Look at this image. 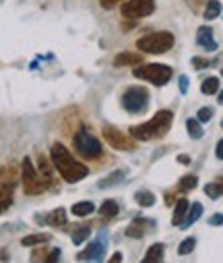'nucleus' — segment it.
Masks as SVG:
<instances>
[{"mask_svg": "<svg viewBox=\"0 0 223 263\" xmlns=\"http://www.w3.org/2000/svg\"><path fill=\"white\" fill-rule=\"evenodd\" d=\"M50 160L54 164V168L58 170V174L66 180V182H79L83 180L89 170L87 166H83L79 160H74L72 154H68V149L62 143H54L50 149Z\"/></svg>", "mask_w": 223, "mask_h": 263, "instance_id": "nucleus-1", "label": "nucleus"}, {"mask_svg": "<svg viewBox=\"0 0 223 263\" xmlns=\"http://www.w3.org/2000/svg\"><path fill=\"white\" fill-rule=\"evenodd\" d=\"M172 120H174V114H172L170 110H159L149 122L130 126V137H134V139H138V141L159 139V137H164L168 130H170Z\"/></svg>", "mask_w": 223, "mask_h": 263, "instance_id": "nucleus-2", "label": "nucleus"}, {"mask_svg": "<svg viewBox=\"0 0 223 263\" xmlns=\"http://www.w3.org/2000/svg\"><path fill=\"white\" fill-rule=\"evenodd\" d=\"M21 176H23V189H25V195H39L48 189V178L42 174L39 176V170H35L33 162L29 158H23V164H21Z\"/></svg>", "mask_w": 223, "mask_h": 263, "instance_id": "nucleus-3", "label": "nucleus"}, {"mask_svg": "<svg viewBox=\"0 0 223 263\" xmlns=\"http://www.w3.org/2000/svg\"><path fill=\"white\" fill-rule=\"evenodd\" d=\"M172 46H174V35L170 31L149 33L136 42V48L145 54H161V52H168Z\"/></svg>", "mask_w": 223, "mask_h": 263, "instance_id": "nucleus-4", "label": "nucleus"}, {"mask_svg": "<svg viewBox=\"0 0 223 263\" xmlns=\"http://www.w3.org/2000/svg\"><path fill=\"white\" fill-rule=\"evenodd\" d=\"M132 73H134V77L145 79V81L153 83V85H157V87L166 85V83L172 79V69L168 67V64H159V62L145 64V67H136Z\"/></svg>", "mask_w": 223, "mask_h": 263, "instance_id": "nucleus-5", "label": "nucleus"}, {"mask_svg": "<svg viewBox=\"0 0 223 263\" xmlns=\"http://www.w3.org/2000/svg\"><path fill=\"white\" fill-rule=\"evenodd\" d=\"M74 149H77L85 160H99L104 154L102 143L93 135H89L87 130H79L77 133V137H74Z\"/></svg>", "mask_w": 223, "mask_h": 263, "instance_id": "nucleus-6", "label": "nucleus"}, {"mask_svg": "<svg viewBox=\"0 0 223 263\" xmlns=\"http://www.w3.org/2000/svg\"><path fill=\"white\" fill-rule=\"evenodd\" d=\"M122 106L130 114L145 112L147 106H149V93H147V89L145 87H128L122 93Z\"/></svg>", "mask_w": 223, "mask_h": 263, "instance_id": "nucleus-7", "label": "nucleus"}, {"mask_svg": "<svg viewBox=\"0 0 223 263\" xmlns=\"http://www.w3.org/2000/svg\"><path fill=\"white\" fill-rule=\"evenodd\" d=\"M155 11V0H126L122 5V15L126 19H143Z\"/></svg>", "mask_w": 223, "mask_h": 263, "instance_id": "nucleus-8", "label": "nucleus"}, {"mask_svg": "<svg viewBox=\"0 0 223 263\" xmlns=\"http://www.w3.org/2000/svg\"><path fill=\"white\" fill-rule=\"evenodd\" d=\"M104 137H106V141H108L114 149H120V152H132V149L136 147L134 137L124 135L122 130H118L116 126H104Z\"/></svg>", "mask_w": 223, "mask_h": 263, "instance_id": "nucleus-9", "label": "nucleus"}, {"mask_svg": "<svg viewBox=\"0 0 223 263\" xmlns=\"http://www.w3.org/2000/svg\"><path fill=\"white\" fill-rule=\"evenodd\" d=\"M106 253V238L91 242L83 253H77V261H102Z\"/></svg>", "mask_w": 223, "mask_h": 263, "instance_id": "nucleus-10", "label": "nucleus"}, {"mask_svg": "<svg viewBox=\"0 0 223 263\" xmlns=\"http://www.w3.org/2000/svg\"><path fill=\"white\" fill-rule=\"evenodd\" d=\"M196 44H198L200 48H205L207 52L217 50V42L213 40V29L207 27V25L198 27V31H196Z\"/></svg>", "mask_w": 223, "mask_h": 263, "instance_id": "nucleus-11", "label": "nucleus"}, {"mask_svg": "<svg viewBox=\"0 0 223 263\" xmlns=\"http://www.w3.org/2000/svg\"><path fill=\"white\" fill-rule=\"evenodd\" d=\"M143 62V56L140 54H134V52H120L116 58H114V67H136V64Z\"/></svg>", "mask_w": 223, "mask_h": 263, "instance_id": "nucleus-12", "label": "nucleus"}, {"mask_svg": "<svg viewBox=\"0 0 223 263\" xmlns=\"http://www.w3.org/2000/svg\"><path fill=\"white\" fill-rule=\"evenodd\" d=\"M188 210H190V201L188 199H178L176 201V210H174V226H180L182 222H184V218H186V214H188Z\"/></svg>", "mask_w": 223, "mask_h": 263, "instance_id": "nucleus-13", "label": "nucleus"}, {"mask_svg": "<svg viewBox=\"0 0 223 263\" xmlns=\"http://www.w3.org/2000/svg\"><path fill=\"white\" fill-rule=\"evenodd\" d=\"M200 216H202V205H200L198 201H194V203L190 205V210H188V214H186L184 222L180 224V228H190V226H192Z\"/></svg>", "mask_w": 223, "mask_h": 263, "instance_id": "nucleus-14", "label": "nucleus"}, {"mask_svg": "<svg viewBox=\"0 0 223 263\" xmlns=\"http://www.w3.org/2000/svg\"><path fill=\"white\" fill-rule=\"evenodd\" d=\"M64 222H66V212H64V208H56V210H52L50 214H46V220H44L42 224L64 226Z\"/></svg>", "mask_w": 223, "mask_h": 263, "instance_id": "nucleus-15", "label": "nucleus"}, {"mask_svg": "<svg viewBox=\"0 0 223 263\" xmlns=\"http://www.w3.org/2000/svg\"><path fill=\"white\" fill-rule=\"evenodd\" d=\"M164 245L161 242H155V245H151L149 247V251H147V255H145V263H159L161 259H164Z\"/></svg>", "mask_w": 223, "mask_h": 263, "instance_id": "nucleus-16", "label": "nucleus"}, {"mask_svg": "<svg viewBox=\"0 0 223 263\" xmlns=\"http://www.w3.org/2000/svg\"><path fill=\"white\" fill-rule=\"evenodd\" d=\"M13 203V186L9 184H0V214L7 212Z\"/></svg>", "mask_w": 223, "mask_h": 263, "instance_id": "nucleus-17", "label": "nucleus"}, {"mask_svg": "<svg viewBox=\"0 0 223 263\" xmlns=\"http://www.w3.org/2000/svg\"><path fill=\"white\" fill-rule=\"evenodd\" d=\"M19 178V170L15 166H7L5 170H0V184H9L13 186Z\"/></svg>", "mask_w": 223, "mask_h": 263, "instance_id": "nucleus-18", "label": "nucleus"}, {"mask_svg": "<svg viewBox=\"0 0 223 263\" xmlns=\"http://www.w3.org/2000/svg\"><path fill=\"white\" fill-rule=\"evenodd\" d=\"M205 195L211 197V199H217V197L223 195V176H219L215 182L205 184Z\"/></svg>", "mask_w": 223, "mask_h": 263, "instance_id": "nucleus-19", "label": "nucleus"}, {"mask_svg": "<svg viewBox=\"0 0 223 263\" xmlns=\"http://www.w3.org/2000/svg\"><path fill=\"white\" fill-rule=\"evenodd\" d=\"M77 218H83V216H89V214H93L95 212V205L91 203V201H79V203H74L72 205V210H70Z\"/></svg>", "mask_w": 223, "mask_h": 263, "instance_id": "nucleus-20", "label": "nucleus"}, {"mask_svg": "<svg viewBox=\"0 0 223 263\" xmlns=\"http://www.w3.org/2000/svg\"><path fill=\"white\" fill-rule=\"evenodd\" d=\"M219 15H221V3H219V0H209V3L205 5L202 17H205L207 21H211V19H215V17H219Z\"/></svg>", "mask_w": 223, "mask_h": 263, "instance_id": "nucleus-21", "label": "nucleus"}, {"mask_svg": "<svg viewBox=\"0 0 223 263\" xmlns=\"http://www.w3.org/2000/svg\"><path fill=\"white\" fill-rule=\"evenodd\" d=\"M143 234H145V220L143 218H136L126 228V236H130V238H143Z\"/></svg>", "mask_w": 223, "mask_h": 263, "instance_id": "nucleus-22", "label": "nucleus"}, {"mask_svg": "<svg viewBox=\"0 0 223 263\" xmlns=\"http://www.w3.org/2000/svg\"><path fill=\"white\" fill-rule=\"evenodd\" d=\"M134 199H136V203H138L140 208H151V205H155V195H153L151 191H138V193L134 195Z\"/></svg>", "mask_w": 223, "mask_h": 263, "instance_id": "nucleus-23", "label": "nucleus"}, {"mask_svg": "<svg viewBox=\"0 0 223 263\" xmlns=\"http://www.w3.org/2000/svg\"><path fill=\"white\" fill-rule=\"evenodd\" d=\"M118 212H120V208H118V203L112 201V199L104 201L102 208H99V216H102V218H114Z\"/></svg>", "mask_w": 223, "mask_h": 263, "instance_id": "nucleus-24", "label": "nucleus"}, {"mask_svg": "<svg viewBox=\"0 0 223 263\" xmlns=\"http://www.w3.org/2000/svg\"><path fill=\"white\" fill-rule=\"evenodd\" d=\"M186 128H188V135L192 139H200L202 137V126H200V120L198 118H188L186 120Z\"/></svg>", "mask_w": 223, "mask_h": 263, "instance_id": "nucleus-25", "label": "nucleus"}, {"mask_svg": "<svg viewBox=\"0 0 223 263\" xmlns=\"http://www.w3.org/2000/svg\"><path fill=\"white\" fill-rule=\"evenodd\" d=\"M200 91H202L205 96H215V93L219 91V79H217V77H209V79H205L202 85H200Z\"/></svg>", "mask_w": 223, "mask_h": 263, "instance_id": "nucleus-26", "label": "nucleus"}, {"mask_svg": "<svg viewBox=\"0 0 223 263\" xmlns=\"http://www.w3.org/2000/svg\"><path fill=\"white\" fill-rule=\"evenodd\" d=\"M48 240H50L48 234H29V236H25V238L21 240V245H23V247H33V245H44V242H48Z\"/></svg>", "mask_w": 223, "mask_h": 263, "instance_id": "nucleus-27", "label": "nucleus"}, {"mask_svg": "<svg viewBox=\"0 0 223 263\" xmlns=\"http://www.w3.org/2000/svg\"><path fill=\"white\" fill-rule=\"evenodd\" d=\"M196 184H198V178H196L194 174H188V176L180 178V182H178V189L186 193V191H192V189H194Z\"/></svg>", "mask_w": 223, "mask_h": 263, "instance_id": "nucleus-28", "label": "nucleus"}, {"mask_svg": "<svg viewBox=\"0 0 223 263\" xmlns=\"http://www.w3.org/2000/svg\"><path fill=\"white\" fill-rule=\"evenodd\" d=\"M194 247H196V238H194V236H190V238H186V240H182V242H180L178 253H180V255H190V253L194 251Z\"/></svg>", "mask_w": 223, "mask_h": 263, "instance_id": "nucleus-29", "label": "nucleus"}, {"mask_svg": "<svg viewBox=\"0 0 223 263\" xmlns=\"http://www.w3.org/2000/svg\"><path fill=\"white\" fill-rule=\"evenodd\" d=\"M89 234H91V230L85 226V228H81V230H77V232L72 234V242H74V245H81V242H85V240H87V236H89Z\"/></svg>", "mask_w": 223, "mask_h": 263, "instance_id": "nucleus-30", "label": "nucleus"}, {"mask_svg": "<svg viewBox=\"0 0 223 263\" xmlns=\"http://www.w3.org/2000/svg\"><path fill=\"white\" fill-rule=\"evenodd\" d=\"M39 174H44L48 180L52 178V168H50V162H48L44 156L39 158Z\"/></svg>", "mask_w": 223, "mask_h": 263, "instance_id": "nucleus-31", "label": "nucleus"}, {"mask_svg": "<svg viewBox=\"0 0 223 263\" xmlns=\"http://www.w3.org/2000/svg\"><path fill=\"white\" fill-rule=\"evenodd\" d=\"M122 178H124V172L120 170V172H116V174H112V176L104 178V180L99 182V186H102V189H106L108 184H114V182H118V180H122Z\"/></svg>", "mask_w": 223, "mask_h": 263, "instance_id": "nucleus-32", "label": "nucleus"}, {"mask_svg": "<svg viewBox=\"0 0 223 263\" xmlns=\"http://www.w3.org/2000/svg\"><path fill=\"white\" fill-rule=\"evenodd\" d=\"M196 118H198L200 122H209V120L213 118V108H200L198 114H196Z\"/></svg>", "mask_w": 223, "mask_h": 263, "instance_id": "nucleus-33", "label": "nucleus"}, {"mask_svg": "<svg viewBox=\"0 0 223 263\" xmlns=\"http://www.w3.org/2000/svg\"><path fill=\"white\" fill-rule=\"evenodd\" d=\"M184 3H186V5H188V9H190V11H194V13H198V11L207 5L205 0H184Z\"/></svg>", "mask_w": 223, "mask_h": 263, "instance_id": "nucleus-34", "label": "nucleus"}, {"mask_svg": "<svg viewBox=\"0 0 223 263\" xmlns=\"http://www.w3.org/2000/svg\"><path fill=\"white\" fill-rule=\"evenodd\" d=\"M118 3H126V0H99V5L106 9V11H110V9H114Z\"/></svg>", "mask_w": 223, "mask_h": 263, "instance_id": "nucleus-35", "label": "nucleus"}, {"mask_svg": "<svg viewBox=\"0 0 223 263\" xmlns=\"http://www.w3.org/2000/svg\"><path fill=\"white\" fill-rule=\"evenodd\" d=\"M209 60H205V58H192V67L194 69H207L209 67Z\"/></svg>", "mask_w": 223, "mask_h": 263, "instance_id": "nucleus-36", "label": "nucleus"}, {"mask_svg": "<svg viewBox=\"0 0 223 263\" xmlns=\"http://www.w3.org/2000/svg\"><path fill=\"white\" fill-rule=\"evenodd\" d=\"M211 226H223V214H213L209 220Z\"/></svg>", "mask_w": 223, "mask_h": 263, "instance_id": "nucleus-37", "label": "nucleus"}, {"mask_svg": "<svg viewBox=\"0 0 223 263\" xmlns=\"http://www.w3.org/2000/svg\"><path fill=\"white\" fill-rule=\"evenodd\" d=\"M188 83H190L188 77L182 75V77H180V93H188Z\"/></svg>", "mask_w": 223, "mask_h": 263, "instance_id": "nucleus-38", "label": "nucleus"}, {"mask_svg": "<svg viewBox=\"0 0 223 263\" xmlns=\"http://www.w3.org/2000/svg\"><path fill=\"white\" fill-rule=\"evenodd\" d=\"M60 257H62V251L60 249H54V251H50V255H48L46 261H58Z\"/></svg>", "mask_w": 223, "mask_h": 263, "instance_id": "nucleus-39", "label": "nucleus"}, {"mask_svg": "<svg viewBox=\"0 0 223 263\" xmlns=\"http://www.w3.org/2000/svg\"><path fill=\"white\" fill-rule=\"evenodd\" d=\"M215 156H217L219 160H223V139L217 143V147H215Z\"/></svg>", "mask_w": 223, "mask_h": 263, "instance_id": "nucleus-40", "label": "nucleus"}, {"mask_svg": "<svg viewBox=\"0 0 223 263\" xmlns=\"http://www.w3.org/2000/svg\"><path fill=\"white\" fill-rule=\"evenodd\" d=\"M178 162L180 164H190V158L188 156H178Z\"/></svg>", "mask_w": 223, "mask_h": 263, "instance_id": "nucleus-41", "label": "nucleus"}, {"mask_svg": "<svg viewBox=\"0 0 223 263\" xmlns=\"http://www.w3.org/2000/svg\"><path fill=\"white\" fill-rule=\"evenodd\" d=\"M112 261H122V255H120V253H116V255L112 257Z\"/></svg>", "mask_w": 223, "mask_h": 263, "instance_id": "nucleus-42", "label": "nucleus"}, {"mask_svg": "<svg viewBox=\"0 0 223 263\" xmlns=\"http://www.w3.org/2000/svg\"><path fill=\"white\" fill-rule=\"evenodd\" d=\"M219 104H223V89L219 91Z\"/></svg>", "mask_w": 223, "mask_h": 263, "instance_id": "nucleus-43", "label": "nucleus"}, {"mask_svg": "<svg viewBox=\"0 0 223 263\" xmlns=\"http://www.w3.org/2000/svg\"><path fill=\"white\" fill-rule=\"evenodd\" d=\"M221 77H223V69H221Z\"/></svg>", "mask_w": 223, "mask_h": 263, "instance_id": "nucleus-44", "label": "nucleus"}, {"mask_svg": "<svg viewBox=\"0 0 223 263\" xmlns=\"http://www.w3.org/2000/svg\"><path fill=\"white\" fill-rule=\"evenodd\" d=\"M221 126H223V122H221Z\"/></svg>", "mask_w": 223, "mask_h": 263, "instance_id": "nucleus-45", "label": "nucleus"}]
</instances>
